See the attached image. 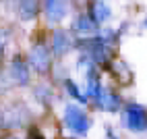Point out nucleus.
Returning a JSON list of instances; mask_svg holds the SVG:
<instances>
[{
  "mask_svg": "<svg viewBox=\"0 0 147 139\" xmlns=\"http://www.w3.org/2000/svg\"><path fill=\"white\" fill-rule=\"evenodd\" d=\"M95 102H97L100 108H104V110L114 112V110H118V106H120V98L116 96L114 92H110V89H102V92L97 94Z\"/></svg>",
  "mask_w": 147,
  "mask_h": 139,
  "instance_id": "7",
  "label": "nucleus"
},
{
  "mask_svg": "<svg viewBox=\"0 0 147 139\" xmlns=\"http://www.w3.org/2000/svg\"><path fill=\"white\" fill-rule=\"evenodd\" d=\"M73 31L77 35H95L97 33V25L89 19V15H79L73 21Z\"/></svg>",
  "mask_w": 147,
  "mask_h": 139,
  "instance_id": "6",
  "label": "nucleus"
},
{
  "mask_svg": "<svg viewBox=\"0 0 147 139\" xmlns=\"http://www.w3.org/2000/svg\"><path fill=\"white\" fill-rule=\"evenodd\" d=\"M52 50H54L56 56H62V54H66L68 50H71V37H68L66 31H62V29L54 31V35H52Z\"/></svg>",
  "mask_w": 147,
  "mask_h": 139,
  "instance_id": "9",
  "label": "nucleus"
},
{
  "mask_svg": "<svg viewBox=\"0 0 147 139\" xmlns=\"http://www.w3.org/2000/svg\"><path fill=\"white\" fill-rule=\"evenodd\" d=\"M4 42H6V37H4V31H0V54H2V50H4Z\"/></svg>",
  "mask_w": 147,
  "mask_h": 139,
  "instance_id": "13",
  "label": "nucleus"
},
{
  "mask_svg": "<svg viewBox=\"0 0 147 139\" xmlns=\"http://www.w3.org/2000/svg\"><path fill=\"white\" fill-rule=\"evenodd\" d=\"M66 89H68V94H71L75 100H79L81 104H85V102H87V96H85V94H81L79 89H77V85L71 81V79H66Z\"/></svg>",
  "mask_w": 147,
  "mask_h": 139,
  "instance_id": "11",
  "label": "nucleus"
},
{
  "mask_svg": "<svg viewBox=\"0 0 147 139\" xmlns=\"http://www.w3.org/2000/svg\"><path fill=\"white\" fill-rule=\"evenodd\" d=\"M124 121H126V127H129L131 131H137V133L145 131L147 129V112H145V108L139 106V104H129L126 106Z\"/></svg>",
  "mask_w": 147,
  "mask_h": 139,
  "instance_id": "2",
  "label": "nucleus"
},
{
  "mask_svg": "<svg viewBox=\"0 0 147 139\" xmlns=\"http://www.w3.org/2000/svg\"><path fill=\"white\" fill-rule=\"evenodd\" d=\"M11 75H13V79H15L17 83L25 85V83L29 81V68H27L25 60H21V58H15V60L11 62Z\"/></svg>",
  "mask_w": 147,
  "mask_h": 139,
  "instance_id": "10",
  "label": "nucleus"
},
{
  "mask_svg": "<svg viewBox=\"0 0 147 139\" xmlns=\"http://www.w3.org/2000/svg\"><path fill=\"white\" fill-rule=\"evenodd\" d=\"M27 139H46V137L42 135V131H40L37 127H31V129L27 131Z\"/></svg>",
  "mask_w": 147,
  "mask_h": 139,
  "instance_id": "12",
  "label": "nucleus"
},
{
  "mask_svg": "<svg viewBox=\"0 0 147 139\" xmlns=\"http://www.w3.org/2000/svg\"><path fill=\"white\" fill-rule=\"evenodd\" d=\"M44 6H46V17L50 23H58L62 21L68 6H66V0H44Z\"/></svg>",
  "mask_w": 147,
  "mask_h": 139,
  "instance_id": "4",
  "label": "nucleus"
},
{
  "mask_svg": "<svg viewBox=\"0 0 147 139\" xmlns=\"http://www.w3.org/2000/svg\"><path fill=\"white\" fill-rule=\"evenodd\" d=\"M17 11L23 21H31L40 13V2L37 0H17Z\"/></svg>",
  "mask_w": 147,
  "mask_h": 139,
  "instance_id": "8",
  "label": "nucleus"
},
{
  "mask_svg": "<svg viewBox=\"0 0 147 139\" xmlns=\"http://www.w3.org/2000/svg\"><path fill=\"white\" fill-rule=\"evenodd\" d=\"M64 123L77 135H85L87 131H89V127H91L89 116H87L79 106H73V104L66 106V110H64Z\"/></svg>",
  "mask_w": 147,
  "mask_h": 139,
  "instance_id": "1",
  "label": "nucleus"
},
{
  "mask_svg": "<svg viewBox=\"0 0 147 139\" xmlns=\"http://www.w3.org/2000/svg\"><path fill=\"white\" fill-rule=\"evenodd\" d=\"M29 62L37 73H48L50 68V50L44 44H35L29 52Z\"/></svg>",
  "mask_w": 147,
  "mask_h": 139,
  "instance_id": "3",
  "label": "nucleus"
},
{
  "mask_svg": "<svg viewBox=\"0 0 147 139\" xmlns=\"http://www.w3.org/2000/svg\"><path fill=\"white\" fill-rule=\"evenodd\" d=\"M112 11H110V4L106 0H93L91 6H89V19L95 23V25H102L110 19Z\"/></svg>",
  "mask_w": 147,
  "mask_h": 139,
  "instance_id": "5",
  "label": "nucleus"
}]
</instances>
